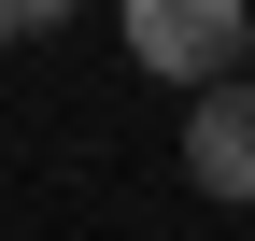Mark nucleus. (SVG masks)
Wrapping results in <instances>:
<instances>
[{
	"instance_id": "nucleus-2",
	"label": "nucleus",
	"mask_w": 255,
	"mask_h": 241,
	"mask_svg": "<svg viewBox=\"0 0 255 241\" xmlns=\"http://www.w3.org/2000/svg\"><path fill=\"white\" fill-rule=\"evenodd\" d=\"M184 170H199V199H255V71H213V85H199Z\"/></svg>"
},
{
	"instance_id": "nucleus-4",
	"label": "nucleus",
	"mask_w": 255,
	"mask_h": 241,
	"mask_svg": "<svg viewBox=\"0 0 255 241\" xmlns=\"http://www.w3.org/2000/svg\"><path fill=\"white\" fill-rule=\"evenodd\" d=\"M0 43H28V28H14V0H0Z\"/></svg>"
},
{
	"instance_id": "nucleus-3",
	"label": "nucleus",
	"mask_w": 255,
	"mask_h": 241,
	"mask_svg": "<svg viewBox=\"0 0 255 241\" xmlns=\"http://www.w3.org/2000/svg\"><path fill=\"white\" fill-rule=\"evenodd\" d=\"M57 14H71V0H14V28H57Z\"/></svg>"
},
{
	"instance_id": "nucleus-1",
	"label": "nucleus",
	"mask_w": 255,
	"mask_h": 241,
	"mask_svg": "<svg viewBox=\"0 0 255 241\" xmlns=\"http://www.w3.org/2000/svg\"><path fill=\"white\" fill-rule=\"evenodd\" d=\"M114 28H128V57H142L156 85H213V71H241V0H114Z\"/></svg>"
},
{
	"instance_id": "nucleus-5",
	"label": "nucleus",
	"mask_w": 255,
	"mask_h": 241,
	"mask_svg": "<svg viewBox=\"0 0 255 241\" xmlns=\"http://www.w3.org/2000/svg\"><path fill=\"white\" fill-rule=\"evenodd\" d=\"M241 71H255V28H241Z\"/></svg>"
}]
</instances>
